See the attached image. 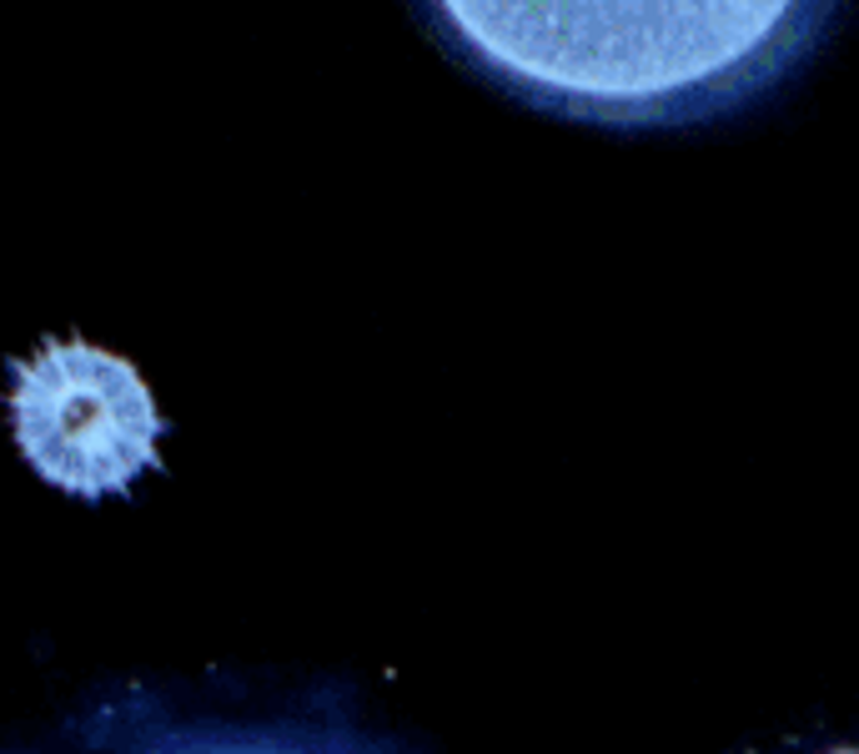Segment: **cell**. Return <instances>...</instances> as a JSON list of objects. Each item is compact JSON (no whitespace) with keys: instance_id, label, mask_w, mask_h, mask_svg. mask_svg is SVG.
I'll return each mask as SVG.
<instances>
[{"instance_id":"cell-1","label":"cell","mask_w":859,"mask_h":754,"mask_svg":"<svg viewBox=\"0 0 859 754\" xmlns=\"http://www.w3.org/2000/svg\"><path fill=\"white\" fill-rule=\"evenodd\" d=\"M0 754H397L322 684L261 689L241 679L101 684Z\"/></svg>"}]
</instances>
